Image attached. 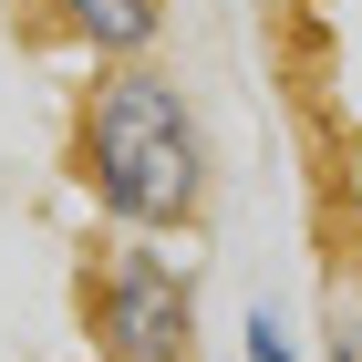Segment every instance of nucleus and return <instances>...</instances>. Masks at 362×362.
<instances>
[{"mask_svg": "<svg viewBox=\"0 0 362 362\" xmlns=\"http://www.w3.org/2000/svg\"><path fill=\"white\" fill-rule=\"evenodd\" d=\"M73 187L93 197V218L114 238H187L207 228L218 197V156L197 124L187 83L166 62H93L83 104H73Z\"/></svg>", "mask_w": 362, "mask_h": 362, "instance_id": "obj_1", "label": "nucleus"}, {"mask_svg": "<svg viewBox=\"0 0 362 362\" xmlns=\"http://www.w3.org/2000/svg\"><path fill=\"white\" fill-rule=\"evenodd\" d=\"M73 321L93 362H197V279L166 238H104L73 279Z\"/></svg>", "mask_w": 362, "mask_h": 362, "instance_id": "obj_2", "label": "nucleus"}, {"mask_svg": "<svg viewBox=\"0 0 362 362\" xmlns=\"http://www.w3.org/2000/svg\"><path fill=\"white\" fill-rule=\"evenodd\" d=\"M31 21L83 62H145L166 42V0H31Z\"/></svg>", "mask_w": 362, "mask_h": 362, "instance_id": "obj_3", "label": "nucleus"}, {"mask_svg": "<svg viewBox=\"0 0 362 362\" xmlns=\"http://www.w3.org/2000/svg\"><path fill=\"white\" fill-rule=\"evenodd\" d=\"M321 362H362V249L321 279Z\"/></svg>", "mask_w": 362, "mask_h": 362, "instance_id": "obj_4", "label": "nucleus"}, {"mask_svg": "<svg viewBox=\"0 0 362 362\" xmlns=\"http://www.w3.org/2000/svg\"><path fill=\"white\" fill-rule=\"evenodd\" d=\"M238 362H300L290 321H279V310H249V332H238Z\"/></svg>", "mask_w": 362, "mask_h": 362, "instance_id": "obj_5", "label": "nucleus"}]
</instances>
